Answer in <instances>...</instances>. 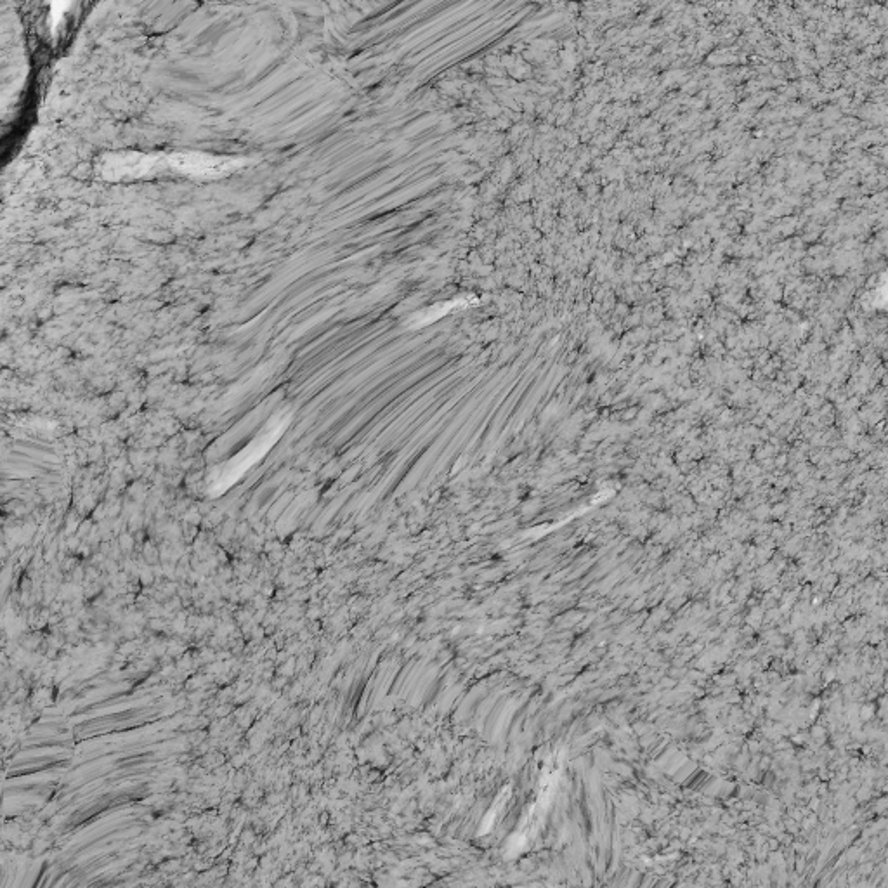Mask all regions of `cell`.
<instances>
[{
    "label": "cell",
    "instance_id": "cell-1",
    "mask_svg": "<svg viewBox=\"0 0 888 888\" xmlns=\"http://www.w3.org/2000/svg\"><path fill=\"white\" fill-rule=\"evenodd\" d=\"M170 169L177 170L186 176L196 179H212V177L226 176L229 172L238 169L240 160L229 157H216L207 153H174L165 158Z\"/></svg>",
    "mask_w": 888,
    "mask_h": 888
},
{
    "label": "cell",
    "instance_id": "cell-2",
    "mask_svg": "<svg viewBox=\"0 0 888 888\" xmlns=\"http://www.w3.org/2000/svg\"><path fill=\"white\" fill-rule=\"evenodd\" d=\"M160 157L139 155V153H125V155H111L101 164V172L106 179L122 181V179H138V177L153 174Z\"/></svg>",
    "mask_w": 888,
    "mask_h": 888
},
{
    "label": "cell",
    "instance_id": "cell-3",
    "mask_svg": "<svg viewBox=\"0 0 888 888\" xmlns=\"http://www.w3.org/2000/svg\"><path fill=\"white\" fill-rule=\"evenodd\" d=\"M66 7H70V4H54L53 13H51V18H53V28L58 27L59 20L63 18V9Z\"/></svg>",
    "mask_w": 888,
    "mask_h": 888
}]
</instances>
